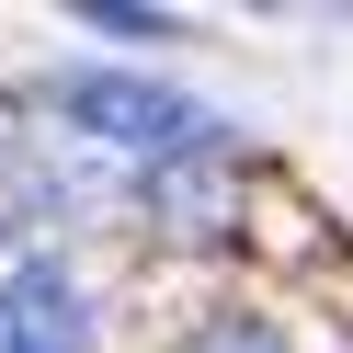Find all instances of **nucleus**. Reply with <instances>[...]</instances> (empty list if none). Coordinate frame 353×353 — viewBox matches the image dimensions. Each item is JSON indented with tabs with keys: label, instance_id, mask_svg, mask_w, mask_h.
<instances>
[{
	"label": "nucleus",
	"instance_id": "obj_1",
	"mask_svg": "<svg viewBox=\"0 0 353 353\" xmlns=\"http://www.w3.org/2000/svg\"><path fill=\"white\" fill-rule=\"evenodd\" d=\"M57 114L92 125L103 148H137V160H183V148H205V103L160 92V80H125V69H80L69 92H57Z\"/></svg>",
	"mask_w": 353,
	"mask_h": 353
},
{
	"label": "nucleus",
	"instance_id": "obj_2",
	"mask_svg": "<svg viewBox=\"0 0 353 353\" xmlns=\"http://www.w3.org/2000/svg\"><path fill=\"white\" fill-rule=\"evenodd\" d=\"M239 194H251V171H239V160L183 148V160L148 171V228H160L171 251H216V239H239Z\"/></svg>",
	"mask_w": 353,
	"mask_h": 353
},
{
	"label": "nucleus",
	"instance_id": "obj_3",
	"mask_svg": "<svg viewBox=\"0 0 353 353\" xmlns=\"http://www.w3.org/2000/svg\"><path fill=\"white\" fill-rule=\"evenodd\" d=\"M239 239H251L262 262H285V274H342L353 262V239L330 228L296 183H274V171H251V194H239Z\"/></svg>",
	"mask_w": 353,
	"mask_h": 353
},
{
	"label": "nucleus",
	"instance_id": "obj_4",
	"mask_svg": "<svg viewBox=\"0 0 353 353\" xmlns=\"http://www.w3.org/2000/svg\"><path fill=\"white\" fill-rule=\"evenodd\" d=\"M0 342L12 353H92V296H80V274L12 262V285H0Z\"/></svg>",
	"mask_w": 353,
	"mask_h": 353
},
{
	"label": "nucleus",
	"instance_id": "obj_5",
	"mask_svg": "<svg viewBox=\"0 0 353 353\" xmlns=\"http://www.w3.org/2000/svg\"><path fill=\"white\" fill-rule=\"evenodd\" d=\"M171 353H296V342H285V319H262V307H205Z\"/></svg>",
	"mask_w": 353,
	"mask_h": 353
},
{
	"label": "nucleus",
	"instance_id": "obj_6",
	"mask_svg": "<svg viewBox=\"0 0 353 353\" xmlns=\"http://www.w3.org/2000/svg\"><path fill=\"white\" fill-rule=\"evenodd\" d=\"M92 34H137V46H160V34H183V23H171V12H125V0H114V12H92Z\"/></svg>",
	"mask_w": 353,
	"mask_h": 353
},
{
	"label": "nucleus",
	"instance_id": "obj_7",
	"mask_svg": "<svg viewBox=\"0 0 353 353\" xmlns=\"http://www.w3.org/2000/svg\"><path fill=\"white\" fill-rule=\"evenodd\" d=\"M0 353H12V342H0Z\"/></svg>",
	"mask_w": 353,
	"mask_h": 353
}]
</instances>
